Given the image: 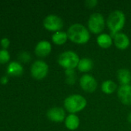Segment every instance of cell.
Here are the masks:
<instances>
[{
  "instance_id": "obj_1",
  "label": "cell",
  "mask_w": 131,
  "mask_h": 131,
  "mask_svg": "<svg viewBox=\"0 0 131 131\" xmlns=\"http://www.w3.org/2000/svg\"><path fill=\"white\" fill-rule=\"evenodd\" d=\"M66 32L68 38L76 45L86 44L90 39V33L89 29L80 23L71 25Z\"/></svg>"
},
{
  "instance_id": "obj_2",
  "label": "cell",
  "mask_w": 131,
  "mask_h": 131,
  "mask_svg": "<svg viewBox=\"0 0 131 131\" xmlns=\"http://www.w3.org/2000/svg\"><path fill=\"white\" fill-rule=\"evenodd\" d=\"M126 23V16L123 11L114 10L107 18V25L110 31V35L113 38L121 31Z\"/></svg>"
},
{
  "instance_id": "obj_3",
  "label": "cell",
  "mask_w": 131,
  "mask_h": 131,
  "mask_svg": "<svg viewBox=\"0 0 131 131\" xmlns=\"http://www.w3.org/2000/svg\"><path fill=\"white\" fill-rule=\"evenodd\" d=\"M87 105L86 99L81 94H75L66 97L63 101V106L66 111L69 114H76L82 111Z\"/></svg>"
},
{
  "instance_id": "obj_4",
  "label": "cell",
  "mask_w": 131,
  "mask_h": 131,
  "mask_svg": "<svg viewBox=\"0 0 131 131\" xmlns=\"http://www.w3.org/2000/svg\"><path fill=\"white\" fill-rule=\"evenodd\" d=\"M79 55L73 51H65L59 54L57 62L65 70L75 69L80 62Z\"/></svg>"
},
{
  "instance_id": "obj_5",
  "label": "cell",
  "mask_w": 131,
  "mask_h": 131,
  "mask_svg": "<svg viewBox=\"0 0 131 131\" xmlns=\"http://www.w3.org/2000/svg\"><path fill=\"white\" fill-rule=\"evenodd\" d=\"M105 18L103 15L100 12H95L90 15L87 21L88 29L93 34H102L105 28Z\"/></svg>"
},
{
  "instance_id": "obj_6",
  "label": "cell",
  "mask_w": 131,
  "mask_h": 131,
  "mask_svg": "<svg viewBox=\"0 0 131 131\" xmlns=\"http://www.w3.org/2000/svg\"><path fill=\"white\" fill-rule=\"evenodd\" d=\"M43 26L44 28L50 31H59L63 27V19L56 15H49L43 20Z\"/></svg>"
},
{
  "instance_id": "obj_7",
  "label": "cell",
  "mask_w": 131,
  "mask_h": 131,
  "mask_svg": "<svg viewBox=\"0 0 131 131\" xmlns=\"http://www.w3.org/2000/svg\"><path fill=\"white\" fill-rule=\"evenodd\" d=\"M49 72V65L42 60L36 61L31 66V74L36 80L45 78Z\"/></svg>"
},
{
  "instance_id": "obj_8",
  "label": "cell",
  "mask_w": 131,
  "mask_h": 131,
  "mask_svg": "<svg viewBox=\"0 0 131 131\" xmlns=\"http://www.w3.org/2000/svg\"><path fill=\"white\" fill-rule=\"evenodd\" d=\"M79 82L80 88L87 93H93L97 89L98 84L96 78L89 74H83Z\"/></svg>"
},
{
  "instance_id": "obj_9",
  "label": "cell",
  "mask_w": 131,
  "mask_h": 131,
  "mask_svg": "<svg viewBox=\"0 0 131 131\" xmlns=\"http://www.w3.org/2000/svg\"><path fill=\"white\" fill-rule=\"evenodd\" d=\"M46 116L49 121L56 123L63 122L66 117L65 110L60 107H54L49 109L46 112Z\"/></svg>"
},
{
  "instance_id": "obj_10",
  "label": "cell",
  "mask_w": 131,
  "mask_h": 131,
  "mask_svg": "<svg viewBox=\"0 0 131 131\" xmlns=\"http://www.w3.org/2000/svg\"><path fill=\"white\" fill-rule=\"evenodd\" d=\"M117 96L120 102L127 106L131 105V85H120L117 90Z\"/></svg>"
},
{
  "instance_id": "obj_11",
  "label": "cell",
  "mask_w": 131,
  "mask_h": 131,
  "mask_svg": "<svg viewBox=\"0 0 131 131\" xmlns=\"http://www.w3.org/2000/svg\"><path fill=\"white\" fill-rule=\"evenodd\" d=\"M52 51V45L49 41L42 40L37 43L35 48V53L38 57L45 58L48 56Z\"/></svg>"
},
{
  "instance_id": "obj_12",
  "label": "cell",
  "mask_w": 131,
  "mask_h": 131,
  "mask_svg": "<svg viewBox=\"0 0 131 131\" xmlns=\"http://www.w3.org/2000/svg\"><path fill=\"white\" fill-rule=\"evenodd\" d=\"M113 44L120 50H125L130 45V41L129 37L127 36V35L123 32L117 33L113 38Z\"/></svg>"
},
{
  "instance_id": "obj_13",
  "label": "cell",
  "mask_w": 131,
  "mask_h": 131,
  "mask_svg": "<svg viewBox=\"0 0 131 131\" xmlns=\"http://www.w3.org/2000/svg\"><path fill=\"white\" fill-rule=\"evenodd\" d=\"M65 126L69 130H76L80 124V120L76 114H69L65 119Z\"/></svg>"
},
{
  "instance_id": "obj_14",
  "label": "cell",
  "mask_w": 131,
  "mask_h": 131,
  "mask_svg": "<svg viewBox=\"0 0 131 131\" xmlns=\"http://www.w3.org/2000/svg\"><path fill=\"white\" fill-rule=\"evenodd\" d=\"M97 43L100 48L107 49L112 46L113 43V39L110 35L107 33H102L97 36Z\"/></svg>"
},
{
  "instance_id": "obj_15",
  "label": "cell",
  "mask_w": 131,
  "mask_h": 131,
  "mask_svg": "<svg viewBox=\"0 0 131 131\" xmlns=\"http://www.w3.org/2000/svg\"><path fill=\"white\" fill-rule=\"evenodd\" d=\"M117 76L121 85L130 84L131 81V73L128 69L127 68L119 69L117 71Z\"/></svg>"
},
{
  "instance_id": "obj_16",
  "label": "cell",
  "mask_w": 131,
  "mask_h": 131,
  "mask_svg": "<svg viewBox=\"0 0 131 131\" xmlns=\"http://www.w3.org/2000/svg\"><path fill=\"white\" fill-rule=\"evenodd\" d=\"M93 68V61L89 58H83L80 60L77 68L80 72L87 73Z\"/></svg>"
},
{
  "instance_id": "obj_17",
  "label": "cell",
  "mask_w": 131,
  "mask_h": 131,
  "mask_svg": "<svg viewBox=\"0 0 131 131\" xmlns=\"http://www.w3.org/2000/svg\"><path fill=\"white\" fill-rule=\"evenodd\" d=\"M68 39L69 38H68L67 32H65L63 31H59L54 32L53 35H52V41L56 45H64L67 41Z\"/></svg>"
},
{
  "instance_id": "obj_18",
  "label": "cell",
  "mask_w": 131,
  "mask_h": 131,
  "mask_svg": "<svg viewBox=\"0 0 131 131\" xmlns=\"http://www.w3.org/2000/svg\"><path fill=\"white\" fill-rule=\"evenodd\" d=\"M7 73L12 76H19L23 73V68L19 62L12 61L8 65Z\"/></svg>"
},
{
  "instance_id": "obj_19",
  "label": "cell",
  "mask_w": 131,
  "mask_h": 131,
  "mask_svg": "<svg viewBox=\"0 0 131 131\" xmlns=\"http://www.w3.org/2000/svg\"><path fill=\"white\" fill-rule=\"evenodd\" d=\"M117 89V84L111 80H106L101 84V90L106 94H112Z\"/></svg>"
},
{
  "instance_id": "obj_20",
  "label": "cell",
  "mask_w": 131,
  "mask_h": 131,
  "mask_svg": "<svg viewBox=\"0 0 131 131\" xmlns=\"http://www.w3.org/2000/svg\"><path fill=\"white\" fill-rule=\"evenodd\" d=\"M65 74H66V83L69 85L74 84L76 80V72L74 71V69L65 70Z\"/></svg>"
},
{
  "instance_id": "obj_21",
  "label": "cell",
  "mask_w": 131,
  "mask_h": 131,
  "mask_svg": "<svg viewBox=\"0 0 131 131\" xmlns=\"http://www.w3.org/2000/svg\"><path fill=\"white\" fill-rule=\"evenodd\" d=\"M10 59V55L6 49L0 50V64H5Z\"/></svg>"
},
{
  "instance_id": "obj_22",
  "label": "cell",
  "mask_w": 131,
  "mask_h": 131,
  "mask_svg": "<svg viewBox=\"0 0 131 131\" xmlns=\"http://www.w3.org/2000/svg\"><path fill=\"white\" fill-rule=\"evenodd\" d=\"M19 60L23 63H26V62L29 61L31 60L30 54L26 51H23V52L20 53L19 54Z\"/></svg>"
},
{
  "instance_id": "obj_23",
  "label": "cell",
  "mask_w": 131,
  "mask_h": 131,
  "mask_svg": "<svg viewBox=\"0 0 131 131\" xmlns=\"http://www.w3.org/2000/svg\"><path fill=\"white\" fill-rule=\"evenodd\" d=\"M98 4L97 0H86L85 1V5L89 8H95Z\"/></svg>"
},
{
  "instance_id": "obj_24",
  "label": "cell",
  "mask_w": 131,
  "mask_h": 131,
  "mask_svg": "<svg viewBox=\"0 0 131 131\" xmlns=\"http://www.w3.org/2000/svg\"><path fill=\"white\" fill-rule=\"evenodd\" d=\"M9 44H10V41H9L8 38H3L1 40V45L3 48V49H6L9 46Z\"/></svg>"
},
{
  "instance_id": "obj_25",
  "label": "cell",
  "mask_w": 131,
  "mask_h": 131,
  "mask_svg": "<svg viewBox=\"0 0 131 131\" xmlns=\"http://www.w3.org/2000/svg\"><path fill=\"white\" fill-rule=\"evenodd\" d=\"M8 82V78L5 76V77H2V78H1V83L2 84H6Z\"/></svg>"
},
{
  "instance_id": "obj_26",
  "label": "cell",
  "mask_w": 131,
  "mask_h": 131,
  "mask_svg": "<svg viewBox=\"0 0 131 131\" xmlns=\"http://www.w3.org/2000/svg\"><path fill=\"white\" fill-rule=\"evenodd\" d=\"M127 121H128V122L131 124V113H130L128 114V116H127Z\"/></svg>"
}]
</instances>
